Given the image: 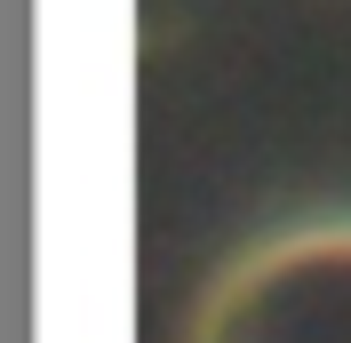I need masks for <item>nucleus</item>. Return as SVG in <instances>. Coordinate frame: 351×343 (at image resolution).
Segmentation results:
<instances>
[{"mask_svg":"<svg viewBox=\"0 0 351 343\" xmlns=\"http://www.w3.org/2000/svg\"><path fill=\"white\" fill-rule=\"evenodd\" d=\"M192 343H351V215L240 248L208 279Z\"/></svg>","mask_w":351,"mask_h":343,"instance_id":"nucleus-1","label":"nucleus"}]
</instances>
